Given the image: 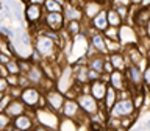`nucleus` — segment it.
Wrapping results in <instances>:
<instances>
[{"label":"nucleus","mask_w":150,"mask_h":131,"mask_svg":"<svg viewBox=\"0 0 150 131\" xmlns=\"http://www.w3.org/2000/svg\"><path fill=\"white\" fill-rule=\"evenodd\" d=\"M103 8H106V6H105L103 3L97 2V0H84V3H83V6H81V9H83V16H84V20L89 22L91 19L96 17Z\"/></svg>","instance_id":"nucleus-14"},{"label":"nucleus","mask_w":150,"mask_h":131,"mask_svg":"<svg viewBox=\"0 0 150 131\" xmlns=\"http://www.w3.org/2000/svg\"><path fill=\"white\" fill-rule=\"evenodd\" d=\"M9 101H11V97H9L8 94H5V95L2 97V100H0V112H5Z\"/></svg>","instance_id":"nucleus-34"},{"label":"nucleus","mask_w":150,"mask_h":131,"mask_svg":"<svg viewBox=\"0 0 150 131\" xmlns=\"http://www.w3.org/2000/svg\"><path fill=\"white\" fill-rule=\"evenodd\" d=\"M21 100L27 105L28 109H36V108H39V106H45L44 92H42L38 86H33V84L22 89Z\"/></svg>","instance_id":"nucleus-3"},{"label":"nucleus","mask_w":150,"mask_h":131,"mask_svg":"<svg viewBox=\"0 0 150 131\" xmlns=\"http://www.w3.org/2000/svg\"><path fill=\"white\" fill-rule=\"evenodd\" d=\"M116 8V11L119 13V16L124 19V22L127 20V17L130 16V6H125V5H112Z\"/></svg>","instance_id":"nucleus-30"},{"label":"nucleus","mask_w":150,"mask_h":131,"mask_svg":"<svg viewBox=\"0 0 150 131\" xmlns=\"http://www.w3.org/2000/svg\"><path fill=\"white\" fill-rule=\"evenodd\" d=\"M45 0H30V3H36V5H44Z\"/></svg>","instance_id":"nucleus-42"},{"label":"nucleus","mask_w":150,"mask_h":131,"mask_svg":"<svg viewBox=\"0 0 150 131\" xmlns=\"http://www.w3.org/2000/svg\"><path fill=\"white\" fill-rule=\"evenodd\" d=\"M11 122H13V119L6 114V112H0V131L11 130Z\"/></svg>","instance_id":"nucleus-28"},{"label":"nucleus","mask_w":150,"mask_h":131,"mask_svg":"<svg viewBox=\"0 0 150 131\" xmlns=\"http://www.w3.org/2000/svg\"><path fill=\"white\" fill-rule=\"evenodd\" d=\"M5 67H6L8 73H14V75H19V73H21V67H19L17 56H13V58L9 59L6 64H5Z\"/></svg>","instance_id":"nucleus-26"},{"label":"nucleus","mask_w":150,"mask_h":131,"mask_svg":"<svg viewBox=\"0 0 150 131\" xmlns=\"http://www.w3.org/2000/svg\"><path fill=\"white\" fill-rule=\"evenodd\" d=\"M149 59H150V58H149Z\"/></svg>","instance_id":"nucleus-46"},{"label":"nucleus","mask_w":150,"mask_h":131,"mask_svg":"<svg viewBox=\"0 0 150 131\" xmlns=\"http://www.w3.org/2000/svg\"><path fill=\"white\" fill-rule=\"evenodd\" d=\"M119 41L122 47H128V45H136L141 42V36L138 30H136L134 25H130V23H122L119 27Z\"/></svg>","instance_id":"nucleus-8"},{"label":"nucleus","mask_w":150,"mask_h":131,"mask_svg":"<svg viewBox=\"0 0 150 131\" xmlns=\"http://www.w3.org/2000/svg\"><path fill=\"white\" fill-rule=\"evenodd\" d=\"M11 58H13L11 55H8V53H3V51H0V64H3V66H5V64H6V63H8V61L11 59Z\"/></svg>","instance_id":"nucleus-38"},{"label":"nucleus","mask_w":150,"mask_h":131,"mask_svg":"<svg viewBox=\"0 0 150 131\" xmlns=\"http://www.w3.org/2000/svg\"><path fill=\"white\" fill-rule=\"evenodd\" d=\"M145 39L150 42V20H149L147 25H145Z\"/></svg>","instance_id":"nucleus-39"},{"label":"nucleus","mask_w":150,"mask_h":131,"mask_svg":"<svg viewBox=\"0 0 150 131\" xmlns=\"http://www.w3.org/2000/svg\"><path fill=\"white\" fill-rule=\"evenodd\" d=\"M63 14H64L66 22H69V20H81L83 22L84 20L81 6H77V5H74L72 2H66L64 9H63Z\"/></svg>","instance_id":"nucleus-15"},{"label":"nucleus","mask_w":150,"mask_h":131,"mask_svg":"<svg viewBox=\"0 0 150 131\" xmlns=\"http://www.w3.org/2000/svg\"><path fill=\"white\" fill-rule=\"evenodd\" d=\"M108 59L111 61L114 70H125L127 66L130 64L125 53H124V50L122 51H114V53H108Z\"/></svg>","instance_id":"nucleus-20"},{"label":"nucleus","mask_w":150,"mask_h":131,"mask_svg":"<svg viewBox=\"0 0 150 131\" xmlns=\"http://www.w3.org/2000/svg\"><path fill=\"white\" fill-rule=\"evenodd\" d=\"M64 30L67 31V35H69L70 37H75V36H78L80 33H83L84 23H83L81 20H69V22H66Z\"/></svg>","instance_id":"nucleus-23"},{"label":"nucleus","mask_w":150,"mask_h":131,"mask_svg":"<svg viewBox=\"0 0 150 131\" xmlns=\"http://www.w3.org/2000/svg\"><path fill=\"white\" fill-rule=\"evenodd\" d=\"M142 80H144V87L150 89V59H149V64L142 69Z\"/></svg>","instance_id":"nucleus-31"},{"label":"nucleus","mask_w":150,"mask_h":131,"mask_svg":"<svg viewBox=\"0 0 150 131\" xmlns=\"http://www.w3.org/2000/svg\"><path fill=\"white\" fill-rule=\"evenodd\" d=\"M117 98H119V91L114 89L111 84H108L106 95H105V98H103V101H100V108H102V109H105L108 114H110V109L114 106V103L117 101Z\"/></svg>","instance_id":"nucleus-18"},{"label":"nucleus","mask_w":150,"mask_h":131,"mask_svg":"<svg viewBox=\"0 0 150 131\" xmlns=\"http://www.w3.org/2000/svg\"><path fill=\"white\" fill-rule=\"evenodd\" d=\"M125 72V78H127V84H128V89L131 92L141 91L144 89V80H142V70H141L139 66L136 64H128Z\"/></svg>","instance_id":"nucleus-6"},{"label":"nucleus","mask_w":150,"mask_h":131,"mask_svg":"<svg viewBox=\"0 0 150 131\" xmlns=\"http://www.w3.org/2000/svg\"><path fill=\"white\" fill-rule=\"evenodd\" d=\"M33 47L42 55V58L47 61H56V55L61 51V47L49 36L36 31L33 35Z\"/></svg>","instance_id":"nucleus-2"},{"label":"nucleus","mask_w":150,"mask_h":131,"mask_svg":"<svg viewBox=\"0 0 150 131\" xmlns=\"http://www.w3.org/2000/svg\"><path fill=\"white\" fill-rule=\"evenodd\" d=\"M103 70H105V73H111L112 70H114V67H112V64H111V61L108 59V56H106V59H105V66H103Z\"/></svg>","instance_id":"nucleus-36"},{"label":"nucleus","mask_w":150,"mask_h":131,"mask_svg":"<svg viewBox=\"0 0 150 131\" xmlns=\"http://www.w3.org/2000/svg\"><path fill=\"white\" fill-rule=\"evenodd\" d=\"M149 106H150V103H149Z\"/></svg>","instance_id":"nucleus-45"},{"label":"nucleus","mask_w":150,"mask_h":131,"mask_svg":"<svg viewBox=\"0 0 150 131\" xmlns=\"http://www.w3.org/2000/svg\"><path fill=\"white\" fill-rule=\"evenodd\" d=\"M42 6H44L45 13H63V9H64V5L55 2V0H45Z\"/></svg>","instance_id":"nucleus-25"},{"label":"nucleus","mask_w":150,"mask_h":131,"mask_svg":"<svg viewBox=\"0 0 150 131\" xmlns=\"http://www.w3.org/2000/svg\"><path fill=\"white\" fill-rule=\"evenodd\" d=\"M144 130H150V116L144 120Z\"/></svg>","instance_id":"nucleus-41"},{"label":"nucleus","mask_w":150,"mask_h":131,"mask_svg":"<svg viewBox=\"0 0 150 131\" xmlns=\"http://www.w3.org/2000/svg\"><path fill=\"white\" fill-rule=\"evenodd\" d=\"M108 84H111L117 91H122V89L128 87L127 78H125V72L124 70H112L110 73V81H108Z\"/></svg>","instance_id":"nucleus-19"},{"label":"nucleus","mask_w":150,"mask_h":131,"mask_svg":"<svg viewBox=\"0 0 150 131\" xmlns=\"http://www.w3.org/2000/svg\"><path fill=\"white\" fill-rule=\"evenodd\" d=\"M5 94H8L11 98H21V94H22V87L21 86H9L8 87V91L5 92Z\"/></svg>","instance_id":"nucleus-32"},{"label":"nucleus","mask_w":150,"mask_h":131,"mask_svg":"<svg viewBox=\"0 0 150 131\" xmlns=\"http://www.w3.org/2000/svg\"><path fill=\"white\" fill-rule=\"evenodd\" d=\"M55 2H58V3H61V5H66V2H67V0H55Z\"/></svg>","instance_id":"nucleus-43"},{"label":"nucleus","mask_w":150,"mask_h":131,"mask_svg":"<svg viewBox=\"0 0 150 131\" xmlns=\"http://www.w3.org/2000/svg\"><path fill=\"white\" fill-rule=\"evenodd\" d=\"M30 80H28V77H27V73H21V75H19V86H21L22 89L23 87H28V86H30Z\"/></svg>","instance_id":"nucleus-33"},{"label":"nucleus","mask_w":150,"mask_h":131,"mask_svg":"<svg viewBox=\"0 0 150 131\" xmlns=\"http://www.w3.org/2000/svg\"><path fill=\"white\" fill-rule=\"evenodd\" d=\"M44 13L45 11H44V6H42V5H36V3H27L25 5L23 16H25V20L30 23L33 33L38 31L39 27H42V17H44Z\"/></svg>","instance_id":"nucleus-4"},{"label":"nucleus","mask_w":150,"mask_h":131,"mask_svg":"<svg viewBox=\"0 0 150 131\" xmlns=\"http://www.w3.org/2000/svg\"><path fill=\"white\" fill-rule=\"evenodd\" d=\"M139 6H142V8H150V0H141Z\"/></svg>","instance_id":"nucleus-40"},{"label":"nucleus","mask_w":150,"mask_h":131,"mask_svg":"<svg viewBox=\"0 0 150 131\" xmlns=\"http://www.w3.org/2000/svg\"><path fill=\"white\" fill-rule=\"evenodd\" d=\"M108 55H102V53H96L92 55L91 58H88V67L96 70L98 73H105V70H103V66H105V59H106Z\"/></svg>","instance_id":"nucleus-22"},{"label":"nucleus","mask_w":150,"mask_h":131,"mask_svg":"<svg viewBox=\"0 0 150 131\" xmlns=\"http://www.w3.org/2000/svg\"><path fill=\"white\" fill-rule=\"evenodd\" d=\"M27 77L28 80H30V83L33 84V86H38V87H42V84H44L45 81V73H44V69H42V66L41 64H38V63H33L31 64V67L30 70L27 72Z\"/></svg>","instance_id":"nucleus-13"},{"label":"nucleus","mask_w":150,"mask_h":131,"mask_svg":"<svg viewBox=\"0 0 150 131\" xmlns=\"http://www.w3.org/2000/svg\"><path fill=\"white\" fill-rule=\"evenodd\" d=\"M106 89H108V83L103 81L102 78L94 80V81L89 83V92L94 95V98L98 101H103V98L106 95Z\"/></svg>","instance_id":"nucleus-16"},{"label":"nucleus","mask_w":150,"mask_h":131,"mask_svg":"<svg viewBox=\"0 0 150 131\" xmlns=\"http://www.w3.org/2000/svg\"><path fill=\"white\" fill-rule=\"evenodd\" d=\"M61 116H63V117H69V119H74L78 123V122L81 120V117H84L86 114L81 111V108H80L77 98L66 97V101H64L63 108H61Z\"/></svg>","instance_id":"nucleus-9"},{"label":"nucleus","mask_w":150,"mask_h":131,"mask_svg":"<svg viewBox=\"0 0 150 131\" xmlns=\"http://www.w3.org/2000/svg\"><path fill=\"white\" fill-rule=\"evenodd\" d=\"M103 35L108 39H114V41H119V27H112V25H108V28L103 31Z\"/></svg>","instance_id":"nucleus-29"},{"label":"nucleus","mask_w":150,"mask_h":131,"mask_svg":"<svg viewBox=\"0 0 150 131\" xmlns=\"http://www.w3.org/2000/svg\"><path fill=\"white\" fill-rule=\"evenodd\" d=\"M136 112H139L134 108L133 98H117V101L114 103V106L110 109V117H116V119H122V117H128L133 116Z\"/></svg>","instance_id":"nucleus-5"},{"label":"nucleus","mask_w":150,"mask_h":131,"mask_svg":"<svg viewBox=\"0 0 150 131\" xmlns=\"http://www.w3.org/2000/svg\"><path fill=\"white\" fill-rule=\"evenodd\" d=\"M98 78H102V75L96 72V70H92V69H89V83L94 81V80H98Z\"/></svg>","instance_id":"nucleus-37"},{"label":"nucleus","mask_w":150,"mask_h":131,"mask_svg":"<svg viewBox=\"0 0 150 131\" xmlns=\"http://www.w3.org/2000/svg\"><path fill=\"white\" fill-rule=\"evenodd\" d=\"M35 114H33V109H28L23 114L14 117L11 122V130H21V131H27V130H33L35 128Z\"/></svg>","instance_id":"nucleus-11"},{"label":"nucleus","mask_w":150,"mask_h":131,"mask_svg":"<svg viewBox=\"0 0 150 131\" xmlns=\"http://www.w3.org/2000/svg\"><path fill=\"white\" fill-rule=\"evenodd\" d=\"M8 87H9V84L6 81V77H0V92L5 94L8 91Z\"/></svg>","instance_id":"nucleus-35"},{"label":"nucleus","mask_w":150,"mask_h":131,"mask_svg":"<svg viewBox=\"0 0 150 131\" xmlns=\"http://www.w3.org/2000/svg\"><path fill=\"white\" fill-rule=\"evenodd\" d=\"M44 98H45V106H49L50 109L61 114V108H63L64 101H66V94L58 91L56 87H52L44 92Z\"/></svg>","instance_id":"nucleus-10"},{"label":"nucleus","mask_w":150,"mask_h":131,"mask_svg":"<svg viewBox=\"0 0 150 131\" xmlns=\"http://www.w3.org/2000/svg\"><path fill=\"white\" fill-rule=\"evenodd\" d=\"M77 101H78L80 108H81V111L86 116H89V117L94 116V114H97V112L100 111V101L96 100L91 92L81 91L77 95Z\"/></svg>","instance_id":"nucleus-7"},{"label":"nucleus","mask_w":150,"mask_h":131,"mask_svg":"<svg viewBox=\"0 0 150 131\" xmlns=\"http://www.w3.org/2000/svg\"><path fill=\"white\" fill-rule=\"evenodd\" d=\"M89 25L97 31H102V33L105 31L108 28V25H110V23H108V17H106V8H103L96 17L91 19V20H89Z\"/></svg>","instance_id":"nucleus-21"},{"label":"nucleus","mask_w":150,"mask_h":131,"mask_svg":"<svg viewBox=\"0 0 150 131\" xmlns=\"http://www.w3.org/2000/svg\"><path fill=\"white\" fill-rule=\"evenodd\" d=\"M22 2H23V3L27 5V3H30V0H22Z\"/></svg>","instance_id":"nucleus-44"},{"label":"nucleus","mask_w":150,"mask_h":131,"mask_svg":"<svg viewBox=\"0 0 150 131\" xmlns=\"http://www.w3.org/2000/svg\"><path fill=\"white\" fill-rule=\"evenodd\" d=\"M42 27H47L50 30L61 31L66 27V19L63 13H44L42 17Z\"/></svg>","instance_id":"nucleus-12"},{"label":"nucleus","mask_w":150,"mask_h":131,"mask_svg":"<svg viewBox=\"0 0 150 131\" xmlns=\"http://www.w3.org/2000/svg\"><path fill=\"white\" fill-rule=\"evenodd\" d=\"M33 114H35L36 123H39L33 130H58L61 120L59 112L50 109L49 106H39L33 109Z\"/></svg>","instance_id":"nucleus-1"},{"label":"nucleus","mask_w":150,"mask_h":131,"mask_svg":"<svg viewBox=\"0 0 150 131\" xmlns=\"http://www.w3.org/2000/svg\"><path fill=\"white\" fill-rule=\"evenodd\" d=\"M106 17H108V23L112 27H120L124 23V19L119 16V13L116 11V8L112 5L106 6Z\"/></svg>","instance_id":"nucleus-24"},{"label":"nucleus","mask_w":150,"mask_h":131,"mask_svg":"<svg viewBox=\"0 0 150 131\" xmlns=\"http://www.w3.org/2000/svg\"><path fill=\"white\" fill-rule=\"evenodd\" d=\"M27 111H28V108H27V105L21 100V98H11V101L8 103L6 109H5V112H6L11 119L23 114V112H27Z\"/></svg>","instance_id":"nucleus-17"},{"label":"nucleus","mask_w":150,"mask_h":131,"mask_svg":"<svg viewBox=\"0 0 150 131\" xmlns=\"http://www.w3.org/2000/svg\"><path fill=\"white\" fill-rule=\"evenodd\" d=\"M106 39V49H108V53H114V51H122L124 50V47H122L120 41H114V39Z\"/></svg>","instance_id":"nucleus-27"}]
</instances>
